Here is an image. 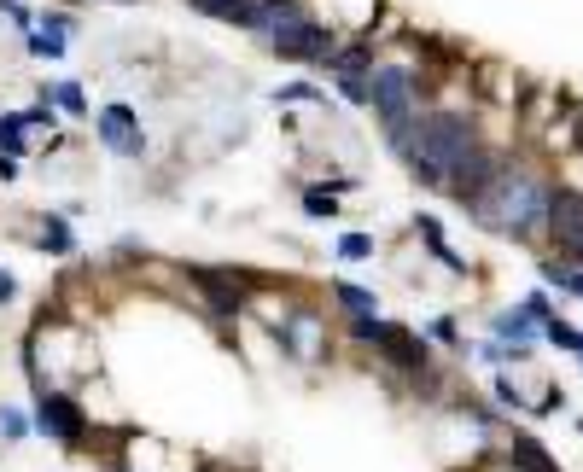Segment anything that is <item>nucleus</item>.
<instances>
[{
	"instance_id": "obj_1",
	"label": "nucleus",
	"mask_w": 583,
	"mask_h": 472,
	"mask_svg": "<svg viewBox=\"0 0 583 472\" xmlns=\"http://www.w3.org/2000/svg\"><path fill=\"white\" fill-rule=\"evenodd\" d=\"M549 181L537 175V169H508L502 164V175L490 181V193H484L467 216L479 222V228H490V234L502 239H537L543 228H549Z\"/></svg>"
},
{
	"instance_id": "obj_2",
	"label": "nucleus",
	"mask_w": 583,
	"mask_h": 472,
	"mask_svg": "<svg viewBox=\"0 0 583 472\" xmlns=\"http://www.w3.org/2000/svg\"><path fill=\"white\" fill-rule=\"evenodd\" d=\"M368 88H374L368 111L379 117L385 135L420 117V76H414V65H403V59H379V65L368 70Z\"/></svg>"
},
{
	"instance_id": "obj_3",
	"label": "nucleus",
	"mask_w": 583,
	"mask_h": 472,
	"mask_svg": "<svg viewBox=\"0 0 583 472\" xmlns=\"http://www.w3.org/2000/svg\"><path fill=\"white\" fill-rule=\"evenodd\" d=\"M333 47H339L333 30H327L321 18H309V12H304V18H292L286 30L269 35V53L286 59V65H327V59H333Z\"/></svg>"
},
{
	"instance_id": "obj_4",
	"label": "nucleus",
	"mask_w": 583,
	"mask_h": 472,
	"mask_svg": "<svg viewBox=\"0 0 583 472\" xmlns=\"http://www.w3.org/2000/svg\"><path fill=\"white\" fill-rule=\"evenodd\" d=\"M35 432L76 449V443L88 438V414H82V403H76L70 391H53V385H47V391H35Z\"/></svg>"
},
{
	"instance_id": "obj_5",
	"label": "nucleus",
	"mask_w": 583,
	"mask_h": 472,
	"mask_svg": "<svg viewBox=\"0 0 583 472\" xmlns=\"http://www.w3.org/2000/svg\"><path fill=\"white\" fill-rule=\"evenodd\" d=\"M496 175H502V158H496V152L479 140V146H473V152H467V158H461V164L444 175V193L461 204V210H473V204L490 193V181H496Z\"/></svg>"
},
{
	"instance_id": "obj_6",
	"label": "nucleus",
	"mask_w": 583,
	"mask_h": 472,
	"mask_svg": "<svg viewBox=\"0 0 583 472\" xmlns=\"http://www.w3.org/2000/svg\"><path fill=\"white\" fill-rule=\"evenodd\" d=\"M543 234L560 245L566 263L583 269V193L578 187H554L549 193V228H543Z\"/></svg>"
},
{
	"instance_id": "obj_7",
	"label": "nucleus",
	"mask_w": 583,
	"mask_h": 472,
	"mask_svg": "<svg viewBox=\"0 0 583 472\" xmlns=\"http://www.w3.org/2000/svg\"><path fill=\"white\" fill-rule=\"evenodd\" d=\"M94 135H100L105 152H117V158H146V129H140L135 105L111 100L94 111Z\"/></svg>"
},
{
	"instance_id": "obj_8",
	"label": "nucleus",
	"mask_w": 583,
	"mask_h": 472,
	"mask_svg": "<svg viewBox=\"0 0 583 472\" xmlns=\"http://www.w3.org/2000/svg\"><path fill=\"white\" fill-rule=\"evenodd\" d=\"M374 350L379 356H385V362H391V368L397 373H426L432 368V344H426V333H409V327H391V321H385V333L374 338Z\"/></svg>"
},
{
	"instance_id": "obj_9",
	"label": "nucleus",
	"mask_w": 583,
	"mask_h": 472,
	"mask_svg": "<svg viewBox=\"0 0 583 472\" xmlns=\"http://www.w3.org/2000/svg\"><path fill=\"white\" fill-rule=\"evenodd\" d=\"M187 6L210 24H228V30H251V12H257V0H187Z\"/></svg>"
},
{
	"instance_id": "obj_10",
	"label": "nucleus",
	"mask_w": 583,
	"mask_h": 472,
	"mask_svg": "<svg viewBox=\"0 0 583 472\" xmlns=\"http://www.w3.org/2000/svg\"><path fill=\"white\" fill-rule=\"evenodd\" d=\"M537 327H543V321H537L525 304H519V309H502V315L490 321V333L502 338V344H531V338H537Z\"/></svg>"
},
{
	"instance_id": "obj_11",
	"label": "nucleus",
	"mask_w": 583,
	"mask_h": 472,
	"mask_svg": "<svg viewBox=\"0 0 583 472\" xmlns=\"http://www.w3.org/2000/svg\"><path fill=\"white\" fill-rule=\"evenodd\" d=\"M379 59H374V41H350V47H333V59L321 70H333V76H368Z\"/></svg>"
},
{
	"instance_id": "obj_12",
	"label": "nucleus",
	"mask_w": 583,
	"mask_h": 472,
	"mask_svg": "<svg viewBox=\"0 0 583 472\" xmlns=\"http://www.w3.org/2000/svg\"><path fill=\"white\" fill-rule=\"evenodd\" d=\"M35 245L47 251V257H76V228H70L65 216H41V234Z\"/></svg>"
},
{
	"instance_id": "obj_13",
	"label": "nucleus",
	"mask_w": 583,
	"mask_h": 472,
	"mask_svg": "<svg viewBox=\"0 0 583 472\" xmlns=\"http://www.w3.org/2000/svg\"><path fill=\"white\" fill-rule=\"evenodd\" d=\"M333 304L356 321V315H379V298L374 286H356V280H333Z\"/></svg>"
},
{
	"instance_id": "obj_14",
	"label": "nucleus",
	"mask_w": 583,
	"mask_h": 472,
	"mask_svg": "<svg viewBox=\"0 0 583 472\" xmlns=\"http://www.w3.org/2000/svg\"><path fill=\"white\" fill-rule=\"evenodd\" d=\"M414 234L426 239V251H432V257L444 263V269L467 274V263H461V257H455V251H449V245H444V222H438V216H414Z\"/></svg>"
},
{
	"instance_id": "obj_15",
	"label": "nucleus",
	"mask_w": 583,
	"mask_h": 472,
	"mask_svg": "<svg viewBox=\"0 0 583 472\" xmlns=\"http://www.w3.org/2000/svg\"><path fill=\"white\" fill-rule=\"evenodd\" d=\"M508 461H514V472H560V467L549 461V449H543L537 438H525V432L514 438V449H508Z\"/></svg>"
},
{
	"instance_id": "obj_16",
	"label": "nucleus",
	"mask_w": 583,
	"mask_h": 472,
	"mask_svg": "<svg viewBox=\"0 0 583 472\" xmlns=\"http://www.w3.org/2000/svg\"><path fill=\"white\" fill-rule=\"evenodd\" d=\"M41 100H53L59 105V111H65V117H88V94H82V82H47V88H41Z\"/></svg>"
},
{
	"instance_id": "obj_17",
	"label": "nucleus",
	"mask_w": 583,
	"mask_h": 472,
	"mask_svg": "<svg viewBox=\"0 0 583 472\" xmlns=\"http://www.w3.org/2000/svg\"><path fill=\"white\" fill-rule=\"evenodd\" d=\"M24 53H30V59H47V65H53V59H65L70 53V41L59 30H41V24H35L30 35H24Z\"/></svg>"
},
{
	"instance_id": "obj_18",
	"label": "nucleus",
	"mask_w": 583,
	"mask_h": 472,
	"mask_svg": "<svg viewBox=\"0 0 583 472\" xmlns=\"http://www.w3.org/2000/svg\"><path fill=\"white\" fill-rule=\"evenodd\" d=\"M24 129H30V117H24V111H0V152L24 158V152H30V140H24Z\"/></svg>"
},
{
	"instance_id": "obj_19",
	"label": "nucleus",
	"mask_w": 583,
	"mask_h": 472,
	"mask_svg": "<svg viewBox=\"0 0 583 472\" xmlns=\"http://www.w3.org/2000/svg\"><path fill=\"white\" fill-rule=\"evenodd\" d=\"M333 251H339V263H368V257L379 251V239L362 234V228H350V234H339V245H333Z\"/></svg>"
},
{
	"instance_id": "obj_20",
	"label": "nucleus",
	"mask_w": 583,
	"mask_h": 472,
	"mask_svg": "<svg viewBox=\"0 0 583 472\" xmlns=\"http://www.w3.org/2000/svg\"><path fill=\"white\" fill-rule=\"evenodd\" d=\"M537 333L549 338L554 350H583V333L572 327V321H566V315H560V309H554V315L543 321V327H537Z\"/></svg>"
},
{
	"instance_id": "obj_21",
	"label": "nucleus",
	"mask_w": 583,
	"mask_h": 472,
	"mask_svg": "<svg viewBox=\"0 0 583 472\" xmlns=\"http://www.w3.org/2000/svg\"><path fill=\"white\" fill-rule=\"evenodd\" d=\"M275 105H321V88H315L309 76H298V82H280V88H275Z\"/></svg>"
},
{
	"instance_id": "obj_22",
	"label": "nucleus",
	"mask_w": 583,
	"mask_h": 472,
	"mask_svg": "<svg viewBox=\"0 0 583 472\" xmlns=\"http://www.w3.org/2000/svg\"><path fill=\"white\" fill-rule=\"evenodd\" d=\"M304 216H315V222L327 216V222H333V216H339V193H333V187H304Z\"/></svg>"
},
{
	"instance_id": "obj_23",
	"label": "nucleus",
	"mask_w": 583,
	"mask_h": 472,
	"mask_svg": "<svg viewBox=\"0 0 583 472\" xmlns=\"http://www.w3.org/2000/svg\"><path fill=\"white\" fill-rule=\"evenodd\" d=\"M339 82V100L356 105V111H368V100H374V88H368V76H333Z\"/></svg>"
},
{
	"instance_id": "obj_24",
	"label": "nucleus",
	"mask_w": 583,
	"mask_h": 472,
	"mask_svg": "<svg viewBox=\"0 0 583 472\" xmlns=\"http://www.w3.org/2000/svg\"><path fill=\"white\" fill-rule=\"evenodd\" d=\"M35 432V420H24V408H0V438L6 443H24Z\"/></svg>"
},
{
	"instance_id": "obj_25",
	"label": "nucleus",
	"mask_w": 583,
	"mask_h": 472,
	"mask_svg": "<svg viewBox=\"0 0 583 472\" xmlns=\"http://www.w3.org/2000/svg\"><path fill=\"white\" fill-rule=\"evenodd\" d=\"M426 338H438V344H449V350H467V344H461V327H455V315H432Z\"/></svg>"
},
{
	"instance_id": "obj_26",
	"label": "nucleus",
	"mask_w": 583,
	"mask_h": 472,
	"mask_svg": "<svg viewBox=\"0 0 583 472\" xmlns=\"http://www.w3.org/2000/svg\"><path fill=\"white\" fill-rule=\"evenodd\" d=\"M0 18H6V24H18V30H24V35L35 30V12H30V6H24V0H0Z\"/></svg>"
},
{
	"instance_id": "obj_27",
	"label": "nucleus",
	"mask_w": 583,
	"mask_h": 472,
	"mask_svg": "<svg viewBox=\"0 0 583 472\" xmlns=\"http://www.w3.org/2000/svg\"><path fill=\"white\" fill-rule=\"evenodd\" d=\"M543 280H549L554 292H566V286H572V263H566V257H560V263H543Z\"/></svg>"
},
{
	"instance_id": "obj_28",
	"label": "nucleus",
	"mask_w": 583,
	"mask_h": 472,
	"mask_svg": "<svg viewBox=\"0 0 583 472\" xmlns=\"http://www.w3.org/2000/svg\"><path fill=\"white\" fill-rule=\"evenodd\" d=\"M525 309H531V315H537V321H549V315H554L549 292H531V298H525Z\"/></svg>"
},
{
	"instance_id": "obj_29",
	"label": "nucleus",
	"mask_w": 583,
	"mask_h": 472,
	"mask_svg": "<svg viewBox=\"0 0 583 472\" xmlns=\"http://www.w3.org/2000/svg\"><path fill=\"white\" fill-rule=\"evenodd\" d=\"M12 181H18V158H12V152H0V187H12Z\"/></svg>"
},
{
	"instance_id": "obj_30",
	"label": "nucleus",
	"mask_w": 583,
	"mask_h": 472,
	"mask_svg": "<svg viewBox=\"0 0 583 472\" xmlns=\"http://www.w3.org/2000/svg\"><path fill=\"white\" fill-rule=\"evenodd\" d=\"M18 298V280H12V269H0V304H12Z\"/></svg>"
},
{
	"instance_id": "obj_31",
	"label": "nucleus",
	"mask_w": 583,
	"mask_h": 472,
	"mask_svg": "<svg viewBox=\"0 0 583 472\" xmlns=\"http://www.w3.org/2000/svg\"><path fill=\"white\" fill-rule=\"evenodd\" d=\"M566 292H572V298H583V269H578V263H572V286H566Z\"/></svg>"
},
{
	"instance_id": "obj_32",
	"label": "nucleus",
	"mask_w": 583,
	"mask_h": 472,
	"mask_svg": "<svg viewBox=\"0 0 583 472\" xmlns=\"http://www.w3.org/2000/svg\"><path fill=\"white\" fill-rule=\"evenodd\" d=\"M578 356H583V350H578Z\"/></svg>"
},
{
	"instance_id": "obj_33",
	"label": "nucleus",
	"mask_w": 583,
	"mask_h": 472,
	"mask_svg": "<svg viewBox=\"0 0 583 472\" xmlns=\"http://www.w3.org/2000/svg\"><path fill=\"white\" fill-rule=\"evenodd\" d=\"M117 472H123V467H117Z\"/></svg>"
}]
</instances>
